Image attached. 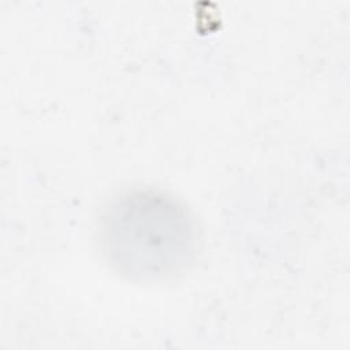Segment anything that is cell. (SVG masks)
Listing matches in <instances>:
<instances>
[{"instance_id":"1","label":"cell","mask_w":350,"mask_h":350,"mask_svg":"<svg viewBox=\"0 0 350 350\" xmlns=\"http://www.w3.org/2000/svg\"><path fill=\"white\" fill-rule=\"evenodd\" d=\"M98 245L120 275L154 280L182 271L196 252L190 212L172 196L131 189L113 197L98 219Z\"/></svg>"}]
</instances>
